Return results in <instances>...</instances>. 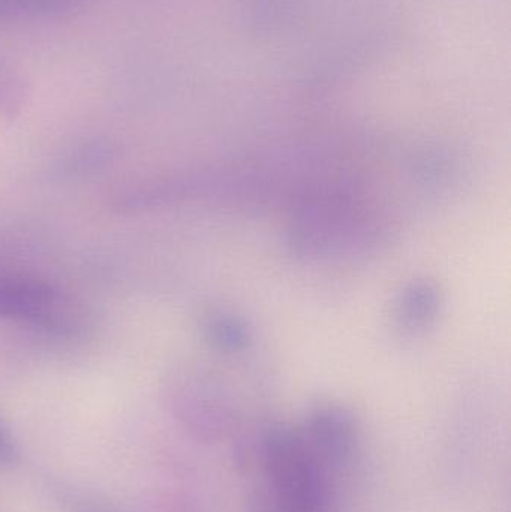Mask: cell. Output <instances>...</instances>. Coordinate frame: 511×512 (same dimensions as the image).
Masks as SVG:
<instances>
[{
  "label": "cell",
  "instance_id": "1",
  "mask_svg": "<svg viewBox=\"0 0 511 512\" xmlns=\"http://www.w3.org/2000/svg\"><path fill=\"white\" fill-rule=\"evenodd\" d=\"M356 448L354 418L339 406H320L299 426L260 430L245 454L246 512H329Z\"/></svg>",
  "mask_w": 511,
  "mask_h": 512
},
{
  "label": "cell",
  "instance_id": "2",
  "mask_svg": "<svg viewBox=\"0 0 511 512\" xmlns=\"http://www.w3.org/2000/svg\"><path fill=\"white\" fill-rule=\"evenodd\" d=\"M63 298L51 283L27 276L0 277V318L57 328L62 324Z\"/></svg>",
  "mask_w": 511,
  "mask_h": 512
},
{
  "label": "cell",
  "instance_id": "3",
  "mask_svg": "<svg viewBox=\"0 0 511 512\" xmlns=\"http://www.w3.org/2000/svg\"><path fill=\"white\" fill-rule=\"evenodd\" d=\"M440 304L437 288L429 282L408 286L395 307V327L402 336L423 333L434 322Z\"/></svg>",
  "mask_w": 511,
  "mask_h": 512
},
{
  "label": "cell",
  "instance_id": "4",
  "mask_svg": "<svg viewBox=\"0 0 511 512\" xmlns=\"http://www.w3.org/2000/svg\"><path fill=\"white\" fill-rule=\"evenodd\" d=\"M29 98V83L23 72L8 60L0 59V117L20 113Z\"/></svg>",
  "mask_w": 511,
  "mask_h": 512
},
{
  "label": "cell",
  "instance_id": "5",
  "mask_svg": "<svg viewBox=\"0 0 511 512\" xmlns=\"http://www.w3.org/2000/svg\"><path fill=\"white\" fill-rule=\"evenodd\" d=\"M87 0H0V20L48 17L74 11Z\"/></svg>",
  "mask_w": 511,
  "mask_h": 512
},
{
  "label": "cell",
  "instance_id": "6",
  "mask_svg": "<svg viewBox=\"0 0 511 512\" xmlns=\"http://www.w3.org/2000/svg\"><path fill=\"white\" fill-rule=\"evenodd\" d=\"M207 334L213 345L218 346L221 351L239 352L245 349L248 343V330L242 321L234 316L221 315L213 318L207 327Z\"/></svg>",
  "mask_w": 511,
  "mask_h": 512
},
{
  "label": "cell",
  "instance_id": "7",
  "mask_svg": "<svg viewBox=\"0 0 511 512\" xmlns=\"http://www.w3.org/2000/svg\"><path fill=\"white\" fill-rule=\"evenodd\" d=\"M63 505L68 512H122L107 501H102L98 496L81 492L66 493Z\"/></svg>",
  "mask_w": 511,
  "mask_h": 512
},
{
  "label": "cell",
  "instance_id": "8",
  "mask_svg": "<svg viewBox=\"0 0 511 512\" xmlns=\"http://www.w3.org/2000/svg\"><path fill=\"white\" fill-rule=\"evenodd\" d=\"M20 451L11 433L0 423V468H11L17 465Z\"/></svg>",
  "mask_w": 511,
  "mask_h": 512
}]
</instances>
